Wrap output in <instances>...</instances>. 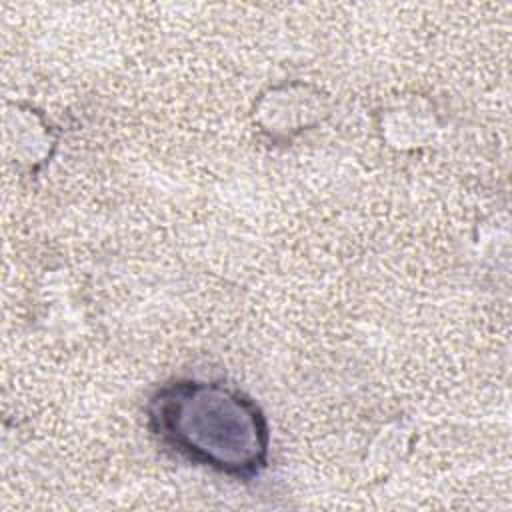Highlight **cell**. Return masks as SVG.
<instances>
[{"mask_svg":"<svg viewBox=\"0 0 512 512\" xmlns=\"http://www.w3.org/2000/svg\"><path fill=\"white\" fill-rule=\"evenodd\" d=\"M144 412L156 442L188 464L240 482L258 478L268 466V418L232 384L174 378L152 392Z\"/></svg>","mask_w":512,"mask_h":512,"instance_id":"obj_1","label":"cell"}]
</instances>
